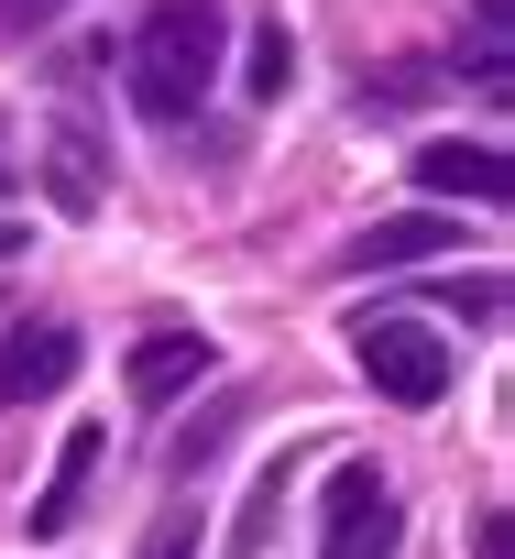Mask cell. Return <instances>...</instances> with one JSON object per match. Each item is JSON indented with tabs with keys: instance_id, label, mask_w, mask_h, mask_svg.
I'll return each mask as SVG.
<instances>
[{
	"instance_id": "cell-1",
	"label": "cell",
	"mask_w": 515,
	"mask_h": 559,
	"mask_svg": "<svg viewBox=\"0 0 515 559\" xmlns=\"http://www.w3.org/2000/svg\"><path fill=\"white\" fill-rule=\"evenodd\" d=\"M219 34H230L219 0H154L143 34H132V110L143 121H187L208 99V78H219Z\"/></svg>"
},
{
	"instance_id": "cell-2",
	"label": "cell",
	"mask_w": 515,
	"mask_h": 559,
	"mask_svg": "<svg viewBox=\"0 0 515 559\" xmlns=\"http://www.w3.org/2000/svg\"><path fill=\"white\" fill-rule=\"evenodd\" d=\"M351 362H362V384L384 406H439L450 395V341L417 330V319H362L351 330Z\"/></svg>"
},
{
	"instance_id": "cell-3",
	"label": "cell",
	"mask_w": 515,
	"mask_h": 559,
	"mask_svg": "<svg viewBox=\"0 0 515 559\" xmlns=\"http://www.w3.org/2000/svg\"><path fill=\"white\" fill-rule=\"evenodd\" d=\"M395 548H406L395 483L373 461H340L330 472V515H319V559H395Z\"/></svg>"
},
{
	"instance_id": "cell-4",
	"label": "cell",
	"mask_w": 515,
	"mask_h": 559,
	"mask_svg": "<svg viewBox=\"0 0 515 559\" xmlns=\"http://www.w3.org/2000/svg\"><path fill=\"white\" fill-rule=\"evenodd\" d=\"M77 330L67 319H34V330H12L0 341V406H34V395H67L77 384Z\"/></svg>"
},
{
	"instance_id": "cell-5",
	"label": "cell",
	"mask_w": 515,
	"mask_h": 559,
	"mask_svg": "<svg viewBox=\"0 0 515 559\" xmlns=\"http://www.w3.org/2000/svg\"><path fill=\"white\" fill-rule=\"evenodd\" d=\"M406 176H417L428 198H460V209H504V187H515L493 143H417V165H406Z\"/></svg>"
},
{
	"instance_id": "cell-6",
	"label": "cell",
	"mask_w": 515,
	"mask_h": 559,
	"mask_svg": "<svg viewBox=\"0 0 515 559\" xmlns=\"http://www.w3.org/2000/svg\"><path fill=\"white\" fill-rule=\"evenodd\" d=\"M121 373H132V406H176L187 384H208V373H219V352H208L197 330H154V341H132V362H121Z\"/></svg>"
},
{
	"instance_id": "cell-7",
	"label": "cell",
	"mask_w": 515,
	"mask_h": 559,
	"mask_svg": "<svg viewBox=\"0 0 515 559\" xmlns=\"http://www.w3.org/2000/svg\"><path fill=\"white\" fill-rule=\"evenodd\" d=\"M450 241H460V219H450V209H417V219H373L340 263H351V274H406V263H428V252H450Z\"/></svg>"
},
{
	"instance_id": "cell-8",
	"label": "cell",
	"mask_w": 515,
	"mask_h": 559,
	"mask_svg": "<svg viewBox=\"0 0 515 559\" xmlns=\"http://www.w3.org/2000/svg\"><path fill=\"white\" fill-rule=\"evenodd\" d=\"M99 450H110V428H67V450H56V472H45V493H34V537H67L77 526V504H88V483H99Z\"/></svg>"
},
{
	"instance_id": "cell-9",
	"label": "cell",
	"mask_w": 515,
	"mask_h": 559,
	"mask_svg": "<svg viewBox=\"0 0 515 559\" xmlns=\"http://www.w3.org/2000/svg\"><path fill=\"white\" fill-rule=\"evenodd\" d=\"M56 209H99V154H88V132H56Z\"/></svg>"
},
{
	"instance_id": "cell-10",
	"label": "cell",
	"mask_w": 515,
	"mask_h": 559,
	"mask_svg": "<svg viewBox=\"0 0 515 559\" xmlns=\"http://www.w3.org/2000/svg\"><path fill=\"white\" fill-rule=\"evenodd\" d=\"M286 78H297V34H286V23H264V34H252L241 88H252V99H286Z\"/></svg>"
},
{
	"instance_id": "cell-11",
	"label": "cell",
	"mask_w": 515,
	"mask_h": 559,
	"mask_svg": "<svg viewBox=\"0 0 515 559\" xmlns=\"http://www.w3.org/2000/svg\"><path fill=\"white\" fill-rule=\"evenodd\" d=\"M286 504V472H264V483H252V504H241V526H230V548H264V515Z\"/></svg>"
},
{
	"instance_id": "cell-12",
	"label": "cell",
	"mask_w": 515,
	"mask_h": 559,
	"mask_svg": "<svg viewBox=\"0 0 515 559\" xmlns=\"http://www.w3.org/2000/svg\"><path fill=\"white\" fill-rule=\"evenodd\" d=\"M143 559H197V515H165V526L143 537Z\"/></svg>"
},
{
	"instance_id": "cell-13",
	"label": "cell",
	"mask_w": 515,
	"mask_h": 559,
	"mask_svg": "<svg viewBox=\"0 0 515 559\" xmlns=\"http://www.w3.org/2000/svg\"><path fill=\"white\" fill-rule=\"evenodd\" d=\"M0 252H12V219H0Z\"/></svg>"
}]
</instances>
